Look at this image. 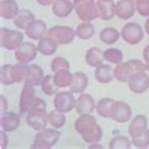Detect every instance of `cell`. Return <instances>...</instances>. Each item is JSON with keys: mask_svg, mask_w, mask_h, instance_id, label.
Masks as SVG:
<instances>
[{"mask_svg": "<svg viewBox=\"0 0 149 149\" xmlns=\"http://www.w3.org/2000/svg\"><path fill=\"white\" fill-rule=\"evenodd\" d=\"M105 1H114V0H105Z\"/></svg>", "mask_w": 149, "mask_h": 149, "instance_id": "51", "label": "cell"}, {"mask_svg": "<svg viewBox=\"0 0 149 149\" xmlns=\"http://www.w3.org/2000/svg\"><path fill=\"white\" fill-rule=\"evenodd\" d=\"M51 70L53 72H58L62 70H70V62L63 57H56L51 62Z\"/></svg>", "mask_w": 149, "mask_h": 149, "instance_id": "40", "label": "cell"}, {"mask_svg": "<svg viewBox=\"0 0 149 149\" xmlns=\"http://www.w3.org/2000/svg\"><path fill=\"white\" fill-rule=\"evenodd\" d=\"M6 132L5 130H3L1 129V133H0V147L1 148H5L6 145H8V136H6V134H5Z\"/></svg>", "mask_w": 149, "mask_h": 149, "instance_id": "44", "label": "cell"}, {"mask_svg": "<svg viewBox=\"0 0 149 149\" xmlns=\"http://www.w3.org/2000/svg\"><path fill=\"white\" fill-rule=\"evenodd\" d=\"M53 105L57 110L62 113H70L72 109H74L76 105V99L73 96L72 91H59L54 95Z\"/></svg>", "mask_w": 149, "mask_h": 149, "instance_id": "4", "label": "cell"}, {"mask_svg": "<svg viewBox=\"0 0 149 149\" xmlns=\"http://www.w3.org/2000/svg\"><path fill=\"white\" fill-rule=\"evenodd\" d=\"M95 124H97V121H96V119L91 114H82L74 121V129H76L77 133H80L82 135L86 130H88Z\"/></svg>", "mask_w": 149, "mask_h": 149, "instance_id": "25", "label": "cell"}, {"mask_svg": "<svg viewBox=\"0 0 149 149\" xmlns=\"http://www.w3.org/2000/svg\"><path fill=\"white\" fill-rule=\"evenodd\" d=\"M23 43V33L20 31L1 28L0 29V44L8 51H15Z\"/></svg>", "mask_w": 149, "mask_h": 149, "instance_id": "2", "label": "cell"}, {"mask_svg": "<svg viewBox=\"0 0 149 149\" xmlns=\"http://www.w3.org/2000/svg\"><path fill=\"white\" fill-rule=\"evenodd\" d=\"M87 85H88V77L86 73L74 72L72 84H71V86H70V91H72L73 94H82V92L86 90Z\"/></svg>", "mask_w": 149, "mask_h": 149, "instance_id": "21", "label": "cell"}, {"mask_svg": "<svg viewBox=\"0 0 149 149\" xmlns=\"http://www.w3.org/2000/svg\"><path fill=\"white\" fill-rule=\"evenodd\" d=\"M39 5H43V6H47V5H51L54 3V0H37Z\"/></svg>", "mask_w": 149, "mask_h": 149, "instance_id": "47", "label": "cell"}, {"mask_svg": "<svg viewBox=\"0 0 149 149\" xmlns=\"http://www.w3.org/2000/svg\"><path fill=\"white\" fill-rule=\"evenodd\" d=\"M74 110L79 115L82 114H91L94 110H96V104L95 100L91 95L88 94H81L79 97L76 99V105H74Z\"/></svg>", "mask_w": 149, "mask_h": 149, "instance_id": "10", "label": "cell"}, {"mask_svg": "<svg viewBox=\"0 0 149 149\" xmlns=\"http://www.w3.org/2000/svg\"><path fill=\"white\" fill-rule=\"evenodd\" d=\"M82 139L85 143L91 144V143H99L102 138V129L99 124H95L94 126H91L88 130H86L82 135Z\"/></svg>", "mask_w": 149, "mask_h": 149, "instance_id": "30", "label": "cell"}, {"mask_svg": "<svg viewBox=\"0 0 149 149\" xmlns=\"http://www.w3.org/2000/svg\"><path fill=\"white\" fill-rule=\"evenodd\" d=\"M47 123L48 121V114L46 110H42V109H32L28 111L27 114V124L31 126L32 129L39 130L44 129L47 126Z\"/></svg>", "mask_w": 149, "mask_h": 149, "instance_id": "5", "label": "cell"}, {"mask_svg": "<svg viewBox=\"0 0 149 149\" xmlns=\"http://www.w3.org/2000/svg\"><path fill=\"white\" fill-rule=\"evenodd\" d=\"M136 12L143 17H149V0H134Z\"/></svg>", "mask_w": 149, "mask_h": 149, "instance_id": "41", "label": "cell"}, {"mask_svg": "<svg viewBox=\"0 0 149 149\" xmlns=\"http://www.w3.org/2000/svg\"><path fill=\"white\" fill-rule=\"evenodd\" d=\"M73 80V73L70 72V70H62L58 72H54L53 81L54 84L58 86V88H65L70 87Z\"/></svg>", "mask_w": 149, "mask_h": 149, "instance_id": "27", "label": "cell"}, {"mask_svg": "<svg viewBox=\"0 0 149 149\" xmlns=\"http://www.w3.org/2000/svg\"><path fill=\"white\" fill-rule=\"evenodd\" d=\"M34 14H33L31 10H27V9H20L19 13L17 14L15 17L13 18V23L17 28L19 29H27L28 25L34 22Z\"/></svg>", "mask_w": 149, "mask_h": 149, "instance_id": "22", "label": "cell"}, {"mask_svg": "<svg viewBox=\"0 0 149 149\" xmlns=\"http://www.w3.org/2000/svg\"><path fill=\"white\" fill-rule=\"evenodd\" d=\"M135 10L136 8L134 0H119L118 3H115V15L123 20L132 18Z\"/></svg>", "mask_w": 149, "mask_h": 149, "instance_id": "12", "label": "cell"}, {"mask_svg": "<svg viewBox=\"0 0 149 149\" xmlns=\"http://www.w3.org/2000/svg\"><path fill=\"white\" fill-rule=\"evenodd\" d=\"M128 129H129V135L132 138L139 135V134H141L148 129L147 118H145L144 115H136V116H134L132 119V121H130Z\"/></svg>", "mask_w": 149, "mask_h": 149, "instance_id": "16", "label": "cell"}, {"mask_svg": "<svg viewBox=\"0 0 149 149\" xmlns=\"http://www.w3.org/2000/svg\"><path fill=\"white\" fill-rule=\"evenodd\" d=\"M96 9H97V18H100L102 20H110L115 15V3L114 1L97 0Z\"/></svg>", "mask_w": 149, "mask_h": 149, "instance_id": "15", "label": "cell"}, {"mask_svg": "<svg viewBox=\"0 0 149 149\" xmlns=\"http://www.w3.org/2000/svg\"><path fill=\"white\" fill-rule=\"evenodd\" d=\"M90 148H101V145L97 144V143H91L90 144Z\"/></svg>", "mask_w": 149, "mask_h": 149, "instance_id": "49", "label": "cell"}, {"mask_svg": "<svg viewBox=\"0 0 149 149\" xmlns=\"http://www.w3.org/2000/svg\"><path fill=\"white\" fill-rule=\"evenodd\" d=\"M76 32V37L80 39H90L95 34V27L90 22H84L80 25H77V28L74 29Z\"/></svg>", "mask_w": 149, "mask_h": 149, "instance_id": "32", "label": "cell"}, {"mask_svg": "<svg viewBox=\"0 0 149 149\" xmlns=\"http://www.w3.org/2000/svg\"><path fill=\"white\" fill-rule=\"evenodd\" d=\"M145 70L149 72V63H145Z\"/></svg>", "mask_w": 149, "mask_h": 149, "instance_id": "50", "label": "cell"}, {"mask_svg": "<svg viewBox=\"0 0 149 149\" xmlns=\"http://www.w3.org/2000/svg\"><path fill=\"white\" fill-rule=\"evenodd\" d=\"M86 62L88 66L91 67H97L102 63V61L105 59L104 57V52L100 49V48H96V47H92L90 48L87 52H86Z\"/></svg>", "mask_w": 149, "mask_h": 149, "instance_id": "29", "label": "cell"}, {"mask_svg": "<svg viewBox=\"0 0 149 149\" xmlns=\"http://www.w3.org/2000/svg\"><path fill=\"white\" fill-rule=\"evenodd\" d=\"M59 136H61V133L58 132V130L54 129H42L39 130V132H37L36 134V138L34 140H43L48 143L51 145V147H53L54 144H57V141L59 139Z\"/></svg>", "mask_w": 149, "mask_h": 149, "instance_id": "24", "label": "cell"}, {"mask_svg": "<svg viewBox=\"0 0 149 149\" xmlns=\"http://www.w3.org/2000/svg\"><path fill=\"white\" fill-rule=\"evenodd\" d=\"M132 143L134 147L136 148H145L149 145V129H147L145 132H143L141 134L136 136L132 138Z\"/></svg>", "mask_w": 149, "mask_h": 149, "instance_id": "39", "label": "cell"}, {"mask_svg": "<svg viewBox=\"0 0 149 149\" xmlns=\"http://www.w3.org/2000/svg\"><path fill=\"white\" fill-rule=\"evenodd\" d=\"M47 34L53 38L57 44H68L74 39L76 37V32L70 27H65V25H56L48 29Z\"/></svg>", "mask_w": 149, "mask_h": 149, "instance_id": "3", "label": "cell"}, {"mask_svg": "<svg viewBox=\"0 0 149 149\" xmlns=\"http://www.w3.org/2000/svg\"><path fill=\"white\" fill-rule=\"evenodd\" d=\"M143 28L138 23H128L121 29V38L129 44H138L143 39Z\"/></svg>", "mask_w": 149, "mask_h": 149, "instance_id": "6", "label": "cell"}, {"mask_svg": "<svg viewBox=\"0 0 149 149\" xmlns=\"http://www.w3.org/2000/svg\"><path fill=\"white\" fill-rule=\"evenodd\" d=\"M128 86L130 91L134 94H143L149 87V77L148 74L141 71V72L133 73L128 80Z\"/></svg>", "mask_w": 149, "mask_h": 149, "instance_id": "7", "label": "cell"}, {"mask_svg": "<svg viewBox=\"0 0 149 149\" xmlns=\"http://www.w3.org/2000/svg\"><path fill=\"white\" fill-rule=\"evenodd\" d=\"M19 10L15 0H0V15L4 19H13Z\"/></svg>", "mask_w": 149, "mask_h": 149, "instance_id": "18", "label": "cell"}, {"mask_svg": "<svg viewBox=\"0 0 149 149\" xmlns=\"http://www.w3.org/2000/svg\"><path fill=\"white\" fill-rule=\"evenodd\" d=\"M32 109H42V110H46V109H47V104H46V101H44L43 99L36 97L34 102H33V105H32V107H31V110H32Z\"/></svg>", "mask_w": 149, "mask_h": 149, "instance_id": "42", "label": "cell"}, {"mask_svg": "<svg viewBox=\"0 0 149 149\" xmlns=\"http://www.w3.org/2000/svg\"><path fill=\"white\" fill-rule=\"evenodd\" d=\"M12 68H13V65H4L0 68V81L5 86L15 84L13 79V74H12Z\"/></svg>", "mask_w": 149, "mask_h": 149, "instance_id": "38", "label": "cell"}, {"mask_svg": "<svg viewBox=\"0 0 149 149\" xmlns=\"http://www.w3.org/2000/svg\"><path fill=\"white\" fill-rule=\"evenodd\" d=\"M48 31H47V24L44 23L43 20L36 19L34 22H32L31 24L28 25V28L25 29V34H27L28 38L31 39H40L42 37H44Z\"/></svg>", "mask_w": 149, "mask_h": 149, "instance_id": "14", "label": "cell"}, {"mask_svg": "<svg viewBox=\"0 0 149 149\" xmlns=\"http://www.w3.org/2000/svg\"><path fill=\"white\" fill-rule=\"evenodd\" d=\"M115 100L110 99V97H104L97 101L96 105V111L100 116L102 118H110L111 119V114H113V107H114Z\"/></svg>", "mask_w": 149, "mask_h": 149, "instance_id": "28", "label": "cell"}, {"mask_svg": "<svg viewBox=\"0 0 149 149\" xmlns=\"http://www.w3.org/2000/svg\"><path fill=\"white\" fill-rule=\"evenodd\" d=\"M36 88L33 85L24 84L23 88H22V94H20V100H19V110L20 114H28V111L31 110V107L33 105L36 100Z\"/></svg>", "mask_w": 149, "mask_h": 149, "instance_id": "8", "label": "cell"}, {"mask_svg": "<svg viewBox=\"0 0 149 149\" xmlns=\"http://www.w3.org/2000/svg\"><path fill=\"white\" fill-rule=\"evenodd\" d=\"M95 79L100 84H109L111 82L115 76H114V68L109 65H104L101 63L95 68Z\"/></svg>", "mask_w": 149, "mask_h": 149, "instance_id": "20", "label": "cell"}, {"mask_svg": "<svg viewBox=\"0 0 149 149\" xmlns=\"http://www.w3.org/2000/svg\"><path fill=\"white\" fill-rule=\"evenodd\" d=\"M132 118V107L124 101H115L111 119L116 123H126Z\"/></svg>", "mask_w": 149, "mask_h": 149, "instance_id": "11", "label": "cell"}, {"mask_svg": "<svg viewBox=\"0 0 149 149\" xmlns=\"http://www.w3.org/2000/svg\"><path fill=\"white\" fill-rule=\"evenodd\" d=\"M143 58H144L145 63H149V44L144 48V51H143Z\"/></svg>", "mask_w": 149, "mask_h": 149, "instance_id": "46", "label": "cell"}, {"mask_svg": "<svg viewBox=\"0 0 149 149\" xmlns=\"http://www.w3.org/2000/svg\"><path fill=\"white\" fill-rule=\"evenodd\" d=\"M28 72H29V65H28V63L18 62L17 65H13L12 74H13L14 82H15V84L24 82L25 79H27Z\"/></svg>", "mask_w": 149, "mask_h": 149, "instance_id": "31", "label": "cell"}, {"mask_svg": "<svg viewBox=\"0 0 149 149\" xmlns=\"http://www.w3.org/2000/svg\"><path fill=\"white\" fill-rule=\"evenodd\" d=\"M144 28H145V32H147V33H148V36H149V17H148V19H147V20H145Z\"/></svg>", "mask_w": 149, "mask_h": 149, "instance_id": "48", "label": "cell"}, {"mask_svg": "<svg viewBox=\"0 0 149 149\" xmlns=\"http://www.w3.org/2000/svg\"><path fill=\"white\" fill-rule=\"evenodd\" d=\"M57 46H58L57 42L47 34L39 39L38 46L37 47H38V52L42 53L43 56H52V54L56 53V51H57Z\"/></svg>", "mask_w": 149, "mask_h": 149, "instance_id": "23", "label": "cell"}, {"mask_svg": "<svg viewBox=\"0 0 149 149\" xmlns=\"http://www.w3.org/2000/svg\"><path fill=\"white\" fill-rule=\"evenodd\" d=\"M48 121L49 124L53 126L56 129H61L63 125L66 124V116H65V113L59 110H52L48 113Z\"/></svg>", "mask_w": 149, "mask_h": 149, "instance_id": "34", "label": "cell"}, {"mask_svg": "<svg viewBox=\"0 0 149 149\" xmlns=\"http://www.w3.org/2000/svg\"><path fill=\"white\" fill-rule=\"evenodd\" d=\"M120 36H121V33H119L116 29L111 28V27L104 28L102 31L100 32V39L106 44H114L115 42H118Z\"/></svg>", "mask_w": 149, "mask_h": 149, "instance_id": "33", "label": "cell"}, {"mask_svg": "<svg viewBox=\"0 0 149 149\" xmlns=\"http://www.w3.org/2000/svg\"><path fill=\"white\" fill-rule=\"evenodd\" d=\"M133 145L132 140L128 139L124 135H118L114 136L109 143V148L110 149H129Z\"/></svg>", "mask_w": 149, "mask_h": 149, "instance_id": "35", "label": "cell"}, {"mask_svg": "<svg viewBox=\"0 0 149 149\" xmlns=\"http://www.w3.org/2000/svg\"><path fill=\"white\" fill-rule=\"evenodd\" d=\"M40 86H42V91L47 96H52V95L57 94L58 86L54 84L53 76H51V74H47V76H44V79L42 81V84H40Z\"/></svg>", "mask_w": 149, "mask_h": 149, "instance_id": "36", "label": "cell"}, {"mask_svg": "<svg viewBox=\"0 0 149 149\" xmlns=\"http://www.w3.org/2000/svg\"><path fill=\"white\" fill-rule=\"evenodd\" d=\"M133 73H135V72H134V68H133L130 61L119 63L114 68V76L119 82H128L129 77L132 76Z\"/></svg>", "mask_w": 149, "mask_h": 149, "instance_id": "17", "label": "cell"}, {"mask_svg": "<svg viewBox=\"0 0 149 149\" xmlns=\"http://www.w3.org/2000/svg\"><path fill=\"white\" fill-rule=\"evenodd\" d=\"M73 9L77 17L82 22H91L97 19V9L95 0H73Z\"/></svg>", "mask_w": 149, "mask_h": 149, "instance_id": "1", "label": "cell"}, {"mask_svg": "<svg viewBox=\"0 0 149 149\" xmlns=\"http://www.w3.org/2000/svg\"><path fill=\"white\" fill-rule=\"evenodd\" d=\"M104 57L107 62L110 63H114V65H119V63L123 62V52L118 48H107V49L104 52Z\"/></svg>", "mask_w": 149, "mask_h": 149, "instance_id": "37", "label": "cell"}, {"mask_svg": "<svg viewBox=\"0 0 149 149\" xmlns=\"http://www.w3.org/2000/svg\"><path fill=\"white\" fill-rule=\"evenodd\" d=\"M0 123H1V129L8 132H14L18 129L20 124V116L17 113H12V111H6V113L1 114L0 118Z\"/></svg>", "mask_w": 149, "mask_h": 149, "instance_id": "13", "label": "cell"}, {"mask_svg": "<svg viewBox=\"0 0 149 149\" xmlns=\"http://www.w3.org/2000/svg\"><path fill=\"white\" fill-rule=\"evenodd\" d=\"M38 53V47H36L33 43L23 42L15 49V58L18 62L29 63L37 57Z\"/></svg>", "mask_w": 149, "mask_h": 149, "instance_id": "9", "label": "cell"}, {"mask_svg": "<svg viewBox=\"0 0 149 149\" xmlns=\"http://www.w3.org/2000/svg\"><path fill=\"white\" fill-rule=\"evenodd\" d=\"M73 10V3L70 0H54L52 4V12L57 18H66L68 17Z\"/></svg>", "mask_w": 149, "mask_h": 149, "instance_id": "19", "label": "cell"}, {"mask_svg": "<svg viewBox=\"0 0 149 149\" xmlns=\"http://www.w3.org/2000/svg\"><path fill=\"white\" fill-rule=\"evenodd\" d=\"M32 148L33 149H39V148H47V149H49V148H52L49 144L48 143H46V141H43V140H34V143L32 144Z\"/></svg>", "mask_w": 149, "mask_h": 149, "instance_id": "43", "label": "cell"}, {"mask_svg": "<svg viewBox=\"0 0 149 149\" xmlns=\"http://www.w3.org/2000/svg\"><path fill=\"white\" fill-rule=\"evenodd\" d=\"M44 79V72L39 66L37 65H29V72L27 74L24 84H29L33 86H38L42 84V81Z\"/></svg>", "mask_w": 149, "mask_h": 149, "instance_id": "26", "label": "cell"}, {"mask_svg": "<svg viewBox=\"0 0 149 149\" xmlns=\"http://www.w3.org/2000/svg\"><path fill=\"white\" fill-rule=\"evenodd\" d=\"M0 101H1V107H0V110H1V114L3 113H6V109H8V102H6V99L4 96H0Z\"/></svg>", "mask_w": 149, "mask_h": 149, "instance_id": "45", "label": "cell"}]
</instances>
